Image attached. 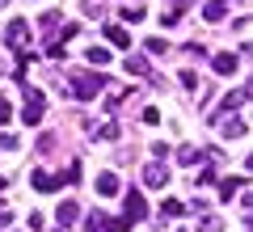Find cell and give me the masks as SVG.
I'll use <instances>...</instances> for the list:
<instances>
[{
  "label": "cell",
  "instance_id": "5bb4252c",
  "mask_svg": "<svg viewBox=\"0 0 253 232\" xmlns=\"http://www.w3.org/2000/svg\"><path fill=\"white\" fill-rule=\"evenodd\" d=\"M245 182H249V178H224V182H219V198H232Z\"/></svg>",
  "mask_w": 253,
  "mask_h": 232
},
{
  "label": "cell",
  "instance_id": "d6986e66",
  "mask_svg": "<svg viewBox=\"0 0 253 232\" xmlns=\"http://www.w3.org/2000/svg\"><path fill=\"white\" fill-rule=\"evenodd\" d=\"M59 178H63V186H76V182H81V161H72L68 169L59 173Z\"/></svg>",
  "mask_w": 253,
  "mask_h": 232
},
{
  "label": "cell",
  "instance_id": "4fadbf2b",
  "mask_svg": "<svg viewBox=\"0 0 253 232\" xmlns=\"http://www.w3.org/2000/svg\"><path fill=\"white\" fill-rule=\"evenodd\" d=\"M84 232H106V211H89L84 215Z\"/></svg>",
  "mask_w": 253,
  "mask_h": 232
},
{
  "label": "cell",
  "instance_id": "7c38bea8",
  "mask_svg": "<svg viewBox=\"0 0 253 232\" xmlns=\"http://www.w3.org/2000/svg\"><path fill=\"white\" fill-rule=\"evenodd\" d=\"M224 4H228V0H207V9H203V17H207V21H224Z\"/></svg>",
  "mask_w": 253,
  "mask_h": 232
},
{
  "label": "cell",
  "instance_id": "1f68e13d",
  "mask_svg": "<svg viewBox=\"0 0 253 232\" xmlns=\"http://www.w3.org/2000/svg\"><path fill=\"white\" fill-rule=\"evenodd\" d=\"M232 4H241V0H232Z\"/></svg>",
  "mask_w": 253,
  "mask_h": 232
},
{
  "label": "cell",
  "instance_id": "44dd1931",
  "mask_svg": "<svg viewBox=\"0 0 253 232\" xmlns=\"http://www.w3.org/2000/svg\"><path fill=\"white\" fill-rule=\"evenodd\" d=\"M224 135H228V139L245 135V118H228V123H224Z\"/></svg>",
  "mask_w": 253,
  "mask_h": 232
},
{
  "label": "cell",
  "instance_id": "8fae6325",
  "mask_svg": "<svg viewBox=\"0 0 253 232\" xmlns=\"http://www.w3.org/2000/svg\"><path fill=\"white\" fill-rule=\"evenodd\" d=\"M211 63H215V72H219V76H232V72H236V55H228V51H219Z\"/></svg>",
  "mask_w": 253,
  "mask_h": 232
},
{
  "label": "cell",
  "instance_id": "9c48e42d",
  "mask_svg": "<svg viewBox=\"0 0 253 232\" xmlns=\"http://www.w3.org/2000/svg\"><path fill=\"white\" fill-rule=\"evenodd\" d=\"M106 43H114L118 51H126V46H131V34H126L123 26H114V21H106Z\"/></svg>",
  "mask_w": 253,
  "mask_h": 232
},
{
  "label": "cell",
  "instance_id": "277c9868",
  "mask_svg": "<svg viewBox=\"0 0 253 232\" xmlns=\"http://www.w3.org/2000/svg\"><path fill=\"white\" fill-rule=\"evenodd\" d=\"M139 182H144L148 190H165V186H169V169H165L161 161H152V165H144V178H139Z\"/></svg>",
  "mask_w": 253,
  "mask_h": 232
},
{
  "label": "cell",
  "instance_id": "4dcf8cb0",
  "mask_svg": "<svg viewBox=\"0 0 253 232\" xmlns=\"http://www.w3.org/2000/svg\"><path fill=\"white\" fill-rule=\"evenodd\" d=\"M4 4H9V0H0V9H4Z\"/></svg>",
  "mask_w": 253,
  "mask_h": 232
},
{
  "label": "cell",
  "instance_id": "7402d4cb",
  "mask_svg": "<svg viewBox=\"0 0 253 232\" xmlns=\"http://www.w3.org/2000/svg\"><path fill=\"white\" fill-rule=\"evenodd\" d=\"M118 135H123V131H118V123H106V127H101L97 135H93V139H101V143H110V139H118Z\"/></svg>",
  "mask_w": 253,
  "mask_h": 232
},
{
  "label": "cell",
  "instance_id": "484cf974",
  "mask_svg": "<svg viewBox=\"0 0 253 232\" xmlns=\"http://www.w3.org/2000/svg\"><path fill=\"white\" fill-rule=\"evenodd\" d=\"M55 148V135H38V152H42V156H46V152H51Z\"/></svg>",
  "mask_w": 253,
  "mask_h": 232
},
{
  "label": "cell",
  "instance_id": "f546056e",
  "mask_svg": "<svg viewBox=\"0 0 253 232\" xmlns=\"http://www.w3.org/2000/svg\"><path fill=\"white\" fill-rule=\"evenodd\" d=\"M55 232H68V228H63V224H59V228H55Z\"/></svg>",
  "mask_w": 253,
  "mask_h": 232
},
{
  "label": "cell",
  "instance_id": "83f0119b",
  "mask_svg": "<svg viewBox=\"0 0 253 232\" xmlns=\"http://www.w3.org/2000/svg\"><path fill=\"white\" fill-rule=\"evenodd\" d=\"M123 17H126V21H139V17H144V9H135V4H126V9H123Z\"/></svg>",
  "mask_w": 253,
  "mask_h": 232
},
{
  "label": "cell",
  "instance_id": "5b68a950",
  "mask_svg": "<svg viewBox=\"0 0 253 232\" xmlns=\"http://www.w3.org/2000/svg\"><path fill=\"white\" fill-rule=\"evenodd\" d=\"M4 38H9V46H13V51H26V43H30V26H26V21H9V30H4Z\"/></svg>",
  "mask_w": 253,
  "mask_h": 232
},
{
  "label": "cell",
  "instance_id": "603a6c76",
  "mask_svg": "<svg viewBox=\"0 0 253 232\" xmlns=\"http://www.w3.org/2000/svg\"><path fill=\"white\" fill-rule=\"evenodd\" d=\"M199 232H224V224H219L215 215H203V224H199Z\"/></svg>",
  "mask_w": 253,
  "mask_h": 232
},
{
  "label": "cell",
  "instance_id": "9a60e30c",
  "mask_svg": "<svg viewBox=\"0 0 253 232\" xmlns=\"http://www.w3.org/2000/svg\"><path fill=\"white\" fill-rule=\"evenodd\" d=\"M126 72H135V76H144V72H148V76H152V63H148L144 55H131V59H126Z\"/></svg>",
  "mask_w": 253,
  "mask_h": 232
},
{
  "label": "cell",
  "instance_id": "cb8c5ba5",
  "mask_svg": "<svg viewBox=\"0 0 253 232\" xmlns=\"http://www.w3.org/2000/svg\"><path fill=\"white\" fill-rule=\"evenodd\" d=\"M148 51H152V55H165V51H169V43H165V38H148Z\"/></svg>",
  "mask_w": 253,
  "mask_h": 232
},
{
  "label": "cell",
  "instance_id": "ba28073f",
  "mask_svg": "<svg viewBox=\"0 0 253 232\" xmlns=\"http://www.w3.org/2000/svg\"><path fill=\"white\" fill-rule=\"evenodd\" d=\"M144 215H148L144 194H139V190H131V194H126V220H144Z\"/></svg>",
  "mask_w": 253,
  "mask_h": 232
},
{
  "label": "cell",
  "instance_id": "d4e9b609",
  "mask_svg": "<svg viewBox=\"0 0 253 232\" xmlns=\"http://www.w3.org/2000/svg\"><path fill=\"white\" fill-rule=\"evenodd\" d=\"M0 148H4V152H17L21 139H17V135H0Z\"/></svg>",
  "mask_w": 253,
  "mask_h": 232
},
{
  "label": "cell",
  "instance_id": "f1b7e54d",
  "mask_svg": "<svg viewBox=\"0 0 253 232\" xmlns=\"http://www.w3.org/2000/svg\"><path fill=\"white\" fill-rule=\"evenodd\" d=\"M4 186H9V178H0V190H4Z\"/></svg>",
  "mask_w": 253,
  "mask_h": 232
},
{
  "label": "cell",
  "instance_id": "8992f818",
  "mask_svg": "<svg viewBox=\"0 0 253 232\" xmlns=\"http://www.w3.org/2000/svg\"><path fill=\"white\" fill-rule=\"evenodd\" d=\"M245 101H249V89H232L224 101H219V110L211 114V123H215V118H224V114H232V110H236V106H245Z\"/></svg>",
  "mask_w": 253,
  "mask_h": 232
},
{
  "label": "cell",
  "instance_id": "2e32d148",
  "mask_svg": "<svg viewBox=\"0 0 253 232\" xmlns=\"http://www.w3.org/2000/svg\"><path fill=\"white\" fill-rule=\"evenodd\" d=\"M161 215H165V220H181V215H186V207H181L177 198H165V207H161Z\"/></svg>",
  "mask_w": 253,
  "mask_h": 232
},
{
  "label": "cell",
  "instance_id": "e0dca14e",
  "mask_svg": "<svg viewBox=\"0 0 253 232\" xmlns=\"http://www.w3.org/2000/svg\"><path fill=\"white\" fill-rule=\"evenodd\" d=\"M81 13L84 17H101L106 13V0H81Z\"/></svg>",
  "mask_w": 253,
  "mask_h": 232
},
{
  "label": "cell",
  "instance_id": "3957f363",
  "mask_svg": "<svg viewBox=\"0 0 253 232\" xmlns=\"http://www.w3.org/2000/svg\"><path fill=\"white\" fill-rule=\"evenodd\" d=\"M30 186H34L38 194H55V190L63 186V178H59V173H46V169H34V173H30Z\"/></svg>",
  "mask_w": 253,
  "mask_h": 232
},
{
  "label": "cell",
  "instance_id": "30bf717a",
  "mask_svg": "<svg viewBox=\"0 0 253 232\" xmlns=\"http://www.w3.org/2000/svg\"><path fill=\"white\" fill-rule=\"evenodd\" d=\"M118 190H123V182H118L114 173H101V178H97V194H101V198H110V194H118Z\"/></svg>",
  "mask_w": 253,
  "mask_h": 232
},
{
  "label": "cell",
  "instance_id": "6da1fadb",
  "mask_svg": "<svg viewBox=\"0 0 253 232\" xmlns=\"http://www.w3.org/2000/svg\"><path fill=\"white\" fill-rule=\"evenodd\" d=\"M106 85H110V76H101V72H76V76H72V93H76L81 101L97 97Z\"/></svg>",
  "mask_w": 253,
  "mask_h": 232
},
{
  "label": "cell",
  "instance_id": "4316f807",
  "mask_svg": "<svg viewBox=\"0 0 253 232\" xmlns=\"http://www.w3.org/2000/svg\"><path fill=\"white\" fill-rule=\"evenodd\" d=\"M9 118H13V106L4 101V93H0V123H9Z\"/></svg>",
  "mask_w": 253,
  "mask_h": 232
},
{
  "label": "cell",
  "instance_id": "7a4b0ae2",
  "mask_svg": "<svg viewBox=\"0 0 253 232\" xmlns=\"http://www.w3.org/2000/svg\"><path fill=\"white\" fill-rule=\"evenodd\" d=\"M26 89V106H21V123H30V127H38L42 123V106H46V97L38 89H30V85H21Z\"/></svg>",
  "mask_w": 253,
  "mask_h": 232
},
{
  "label": "cell",
  "instance_id": "ac0fdd59",
  "mask_svg": "<svg viewBox=\"0 0 253 232\" xmlns=\"http://www.w3.org/2000/svg\"><path fill=\"white\" fill-rule=\"evenodd\" d=\"M84 59L101 68V63H110V51H106V46H89V51H84Z\"/></svg>",
  "mask_w": 253,
  "mask_h": 232
},
{
  "label": "cell",
  "instance_id": "ffe728a7",
  "mask_svg": "<svg viewBox=\"0 0 253 232\" xmlns=\"http://www.w3.org/2000/svg\"><path fill=\"white\" fill-rule=\"evenodd\" d=\"M177 161H181V165H199L203 152H199V148H177Z\"/></svg>",
  "mask_w": 253,
  "mask_h": 232
},
{
  "label": "cell",
  "instance_id": "52a82bcc",
  "mask_svg": "<svg viewBox=\"0 0 253 232\" xmlns=\"http://www.w3.org/2000/svg\"><path fill=\"white\" fill-rule=\"evenodd\" d=\"M55 220H59L63 228H68V224H76V220H81V203H72V198H63V203L55 207Z\"/></svg>",
  "mask_w": 253,
  "mask_h": 232
}]
</instances>
